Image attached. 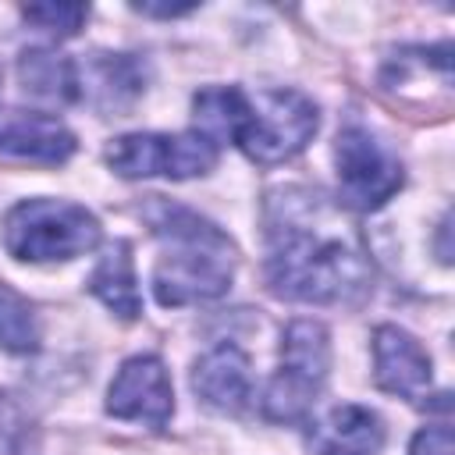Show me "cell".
<instances>
[{
    "mask_svg": "<svg viewBox=\"0 0 455 455\" xmlns=\"http://www.w3.org/2000/svg\"><path fill=\"white\" fill-rule=\"evenodd\" d=\"M327 366H331V341H327L323 323L295 320L284 331L281 370L267 387L263 412L270 419H281V423L302 419L309 412L316 391L327 380Z\"/></svg>",
    "mask_w": 455,
    "mask_h": 455,
    "instance_id": "5",
    "label": "cell"
},
{
    "mask_svg": "<svg viewBox=\"0 0 455 455\" xmlns=\"http://www.w3.org/2000/svg\"><path fill=\"white\" fill-rule=\"evenodd\" d=\"M100 242L96 217L64 199H25L4 220V245L11 256L28 263L71 259Z\"/></svg>",
    "mask_w": 455,
    "mask_h": 455,
    "instance_id": "4",
    "label": "cell"
},
{
    "mask_svg": "<svg viewBox=\"0 0 455 455\" xmlns=\"http://www.w3.org/2000/svg\"><path fill=\"white\" fill-rule=\"evenodd\" d=\"M107 412L117 419L164 427L174 412V391H171V377L164 363L156 355L128 359L107 391Z\"/></svg>",
    "mask_w": 455,
    "mask_h": 455,
    "instance_id": "8",
    "label": "cell"
},
{
    "mask_svg": "<svg viewBox=\"0 0 455 455\" xmlns=\"http://www.w3.org/2000/svg\"><path fill=\"white\" fill-rule=\"evenodd\" d=\"M192 387L196 395L213 405V409H224V412H238L249 405L252 398V373H249V355L224 341L217 348H210L196 370H192Z\"/></svg>",
    "mask_w": 455,
    "mask_h": 455,
    "instance_id": "12",
    "label": "cell"
},
{
    "mask_svg": "<svg viewBox=\"0 0 455 455\" xmlns=\"http://www.w3.org/2000/svg\"><path fill=\"white\" fill-rule=\"evenodd\" d=\"M373 377L384 391L419 402L430 387V355L402 327H377L373 334Z\"/></svg>",
    "mask_w": 455,
    "mask_h": 455,
    "instance_id": "9",
    "label": "cell"
},
{
    "mask_svg": "<svg viewBox=\"0 0 455 455\" xmlns=\"http://www.w3.org/2000/svg\"><path fill=\"white\" fill-rule=\"evenodd\" d=\"M196 121L210 142L235 139L249 160L281 164L306 149L316 135V107L295 89H267L245 96L235 85H213L192 100Z\"/></svg>",
    "mask_w": 455,
    "mask_h": 455,
    "instance_id": "2",
    "label": "cell"
},
{
    "mask_svg": "<svg viewBox=\"0 0 455 455\" xmlns=\"http://www.w3.org/2000/svg\"><path fill=\"white\" fill-rule=\"evenodd\" d=\"M107 164L121 178H196L213 171L217 164V142H210L203 132H181V135H156V132H135L121 135L107 149Z\"/></svg>",
    "mask_w": 455,
    "mask_h": 455,
    "instance_id": "6",
    "label": "cell"
},
{
    "mask_svg": "<svg viewBox=\"0 0 455 455\" xmlns=\"http://www.w3.org/2000/svg\"><path fill=\"white\" fill-rule=\"evenodd\" d=\"M0 153L14 160L60 164L75 153V135L50 114L0 110Z\"/></svg>",
    "mask_w": 455,
    "mask_h": 455,
    "instance_id": "10",
    "label": "cell"
},
{
    "mask_svg": "<svg viewBox=\"0 0 455 455\" xmlns=\"http://www.w3.org/2000/svg\"><path fill=\"white\" fill-rule=\"evenodd\" d=\"M135 11H142V14H160V18H174V14H188V11H196V4H181V7H156V4H135Z\"/></svg>",
    "mask_w": 455,
    "mask_h": 455,
    "instance_id": "20",
    "label": "cell"
},
{
    "mask_svg": "<svg viewBox=\"0 0 455 455\" xmlns=\"http://www.w3.org/2000/svg\"><path fill=\"white\" fill-rule=\"evenodd\" d=\"M451 451H455V441H451V427H444V423L419 430L409 448V455H451Z\"/></svg>",
    "mask_w": 455,
    "mask_h": 455,
    "instance_id": "18",
    "label": "cell"
},
{
    "mask_svg": "<svg viewBox=\"0 0 455 455\" xmlns=\"http://www.w3.org/2000/svg\"><path fill=\"white\" fill-rule=\"evenodd\" d=\"M334 160H338L341 199L348 206H355V210H377L405 181V171H402L398 153L387 142H380L363 124H345L338 132Z\"/></svg>",
    "mask_w": 455,
    "mask_h": 455,
    "instance_id": "7",
    "label": "cell"
},
{
    "mask_svg": "<svg viewBox=\"0 0 455 455\" xmlns=\"http://www.w3.org/2000/svg\"><path fill=\"white\" fill-rule=\"evenodd\" d=\"M128 242H114L103 259L96 263L92 277H89V288L92 295H100L121 320H135L142 313V299H139V288H135V270H132V256H128Z\"/></svg>",
    "mask_w": 455,
    "mask_h": 455,
    "instance_id": "14",
    "label": "cell"
},
{
    "mask_svg": "<svg viewBox=\"0 0 455 455\" xmlns=\"http://www.w3.org/2000/svg\"><path fill=\"white\" fill-rule=\"evenodd\" d=\"M0 348L7 352H36L39 348V323L36 313L28 309V302L21 295H14L11 288H0Z\"/></svg>",
    "mask_w": 455,
    "mask_h": 455,
    "instance_id": "15",
    "label": "cell"
},
{
    "mask_svg": "<svg viewBox=\"0 0 455 455\" xmlns=\"http://www.w3.org/2000/svg\"><path fill=\"white\" fill-rule=\"evenodd\" d=\"M267 281L295 302H348L370 284L355 224L309 188H281L267 203Z\"/></svg>",
    "mask_w": 455,
    "mask_h": 455,
    "instance_id": "1",
    "label": "cell"
},
{
    "mask_svg": "<svg viewBox=\"0 0 455 455\" xmlns=\"http://www.w3.org/2000/svg\"><path fill=\"white\" fill-rule=\"evenodd\" d=\"M21 14L39 32L68 39V36H75L82 28V21L89 18V7L85 4H28V7H21Z\"/></svg>",
    "mask_w": 455,
    "mask_h": 455,
    "instance_id": "16",
    "label": "cell"
},
{
    "mask_svg": "<svg viewBox=\"0 0 455 455\" xmlns=\"http://www.w3.org/2000/svg\"><path fill=\"white\" fill-rule=\"evenodd\" d=\"M139 85H142L139 68L128 57H107V60H100V89H103L107 103H117L121 92L124 96H135Z\"/></svg>",
    "mask_w": 455,
    "mask_h": 455,
    "instance_id": "17",
    "label": "cell"
},
{
    "mask_svg": "<svg viewBox=\"0 0 455 455\" xmlns=\"http://www.w3.org/2000/svg\"><path fill=\"white\" fill-rule=\"evenodd\" d=\"M18 78L21 89L46 103H75L78 100V68L53 50H25L18 57Z\"/></svg>",
    "mask_w": 455,
    "mask_h": 455,
    "instance_id": "13",
    "label": "cell"
},
{
    "mask_svg": "<svg viewBox=\"0 0 455 455\" xmlns=\"http://www.w3.org/2000/svg\"><path fill=\"white\" fill-rule=\"evenodd\" d=\"M384 444V423L366 405H334L306 434L313 455H377Z\"/></svg>",
    "mask_w": 455,
    "mask_h": 455,
    "instance_id": "11",
    "label": "cell"
},
{
    "mask_svg": "<svg viewBox=\"0 0 455 455\" xmlns=\"http://www.w3.org/2000/svg\"><path fill=\"white\" fill-rule=\"evenodd\" d=\"M153 231L164 238V252L153 270V291L160 306H188L220 299L231 288L235 249L224 231L185 206L153 203Z\"/></svg>",
    "mask_w": 455,
    "mask_h": 455,
    "instance_id": "3",
    "label": "cell"
},
{
    "mask_svg": "<svg viewBox=\"0 0 455 455\" xmlns=\"http://www.w3.org/2000/svg\"><path fill=\"white\" fill-rule=\"evenodd\" d=\"M14 451H18V423L0 405V455H14Z\"/></svg>",
    "mask_w": 455,
    "mask_h": 455,
    "instance_id": "19",
    "label": "cell"
}]
</instances>
